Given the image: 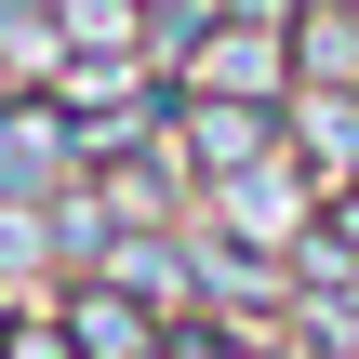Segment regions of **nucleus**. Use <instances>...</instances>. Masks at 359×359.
<instances>
[{"label":"nucleus","mask_w":359,"mask_h":359,"mask_svg":"<svg viewBox=\"0 0 359 359\" xmlns=\"http://www.w3.org/2000/svg\"><path fill=\"white\" fill-rule=\"evenodd\" d=\"M226 226H240V240H293V187H280V160L226 173Z\"/></svg>","instance_id":"39448f33"},{"label":"nucleus","mask_w":359,"mask_h":359,"mask_svg":"<svg viewBox=\"0 0 359 359\" xmlns=\"http://www.w3.org/2000/svg\"><path fill=\"white\" fill-rule=\"evenodd\" d=\"M306 147H320L333 173H359V93H333V80L306 93Z\"/></svg>","instance_id":"0eeeda50"},{"label":"nucleus","mask_w":359,"mask_h":359,"mask_svg":"<svg viewBox=\"0 0 359 359\" xmlns=\"http://www.w3.org/2000/svg\"><path fill=\"white\" fill-rule=\"evenodd\" d=\"M293 53H306L333 93H359V13H306V27H293Z\"/></svg>","instance_id":"423d86ee"},{"label":"nucleus","mask_w":359,"mask_h":359,"mask_svg":"<svg viewBox=\"0 0 359 359\" xmlns=\"http://www.w3.org/2000/svg\"><path fill=\"white\" fill-rule=\"evenodd\" d=\"M67 160H80V133H67V120H40V107H13V120H0V200H53V187H67Z\"/></svg>","instance_id":"f257e3e1"},{"label":"nucleus","mask_w":359,"mask_h":359,"mask_svg":"<svg viewBox=\"0 0 359 359\" xmlns=\"http://www.w3.org/2000/svg\"><path fill=\"white\" fill-rule=\"evenodd\" d=\"M53 27H67L80 53H120V40H133V0H53Z\"/></svg>","instance_id":"6e6552de"},{"label":"nucleus","mask_w":359,"mask_h":359,"mask_svg":"<svg viewBox=\"0 0 359 359\" xmlns=\"http://www.w3.org/2000/svg\"><path fill=\"white\" fill-rule=\"evenodd\" d=\"M200 93L280 107V40H266V27H200Z\"/></svg>","instance_id":"f03ea898"},{"label":"nucleus","mask_w":359,"mask_h":359,"mask_svg":"<svg viewBox=\"0 0 359 359\" xmlns=\"http://www.w3.org/2000/svg\"><path fill=\"white\" fill-rule=\"evenodd\" d=\"M187 147H200L213 173H253V160H266V107H240V93H200V107H187Z\"/></svg>","instance_id":"20e7f679"},{"label":"nucleus","mask_w":359,"mask_h":359,"mask_svg":"<svg viewBox=\"0 0 359 359\" xmlns=\"http://www.w3.org/2000/svg\"><path fill=\"white\" fill-rule=\"evenodd\" d=\"M0 359H80V333H67V320H13V333H0Z\"/></svg>","instance_id":"1a4fd4ad"},{"label":"nucleus","mask_w":359,"mask_h":359,"mask_svg":"<svg viewBox=\"0 0 359 359\" xmlns=\"http://www.w3.org/2000/svg\"><path fill=\"white\" fill-rule=\"evenodd\" d=\"M67 333H80V359H147V293H120V280H93L80 306H67Z\"/></svg>","instance_id":"7ed1b4c3"}]
</instances>
